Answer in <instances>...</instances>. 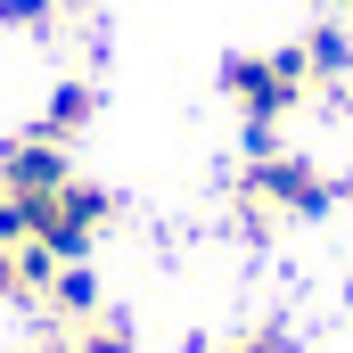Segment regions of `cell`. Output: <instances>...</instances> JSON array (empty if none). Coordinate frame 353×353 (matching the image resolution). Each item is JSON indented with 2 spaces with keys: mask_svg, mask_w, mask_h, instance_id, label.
<instances>
[{
  "mask_svg": "<svg viewBox=\"0 0 353 353\" xmlns=\"http://www.w3.org/2000/svg\"><path fill=\"white\" fill-rule=\"evenodd\" d=\"M329 205H337V181L321 173L312 157L255 148L247 173H239V214H247V230H271V222H321Z\"/></svg>",
  "mask_w": 353,
  "mask_h": 353,
  "instance_id": "6da1fadb",
  "label": "cell"
},
{
  "mask_svg": "<svg viewBox=\"0 0 353 353\" xmlns=\"http://www.w3.org/2000/svg\"><path fill=\"white\" fill-rule=\"evenodd\" d=\"M222 90H230V107L247 115L255 148H271V123H288V115L312 99V66H304L296 41H279V50H239V58H222Z\"/></svg>",
  "mask_w": 353,
  "mask_h": 353,
  "instance_id": "7a4b0ae2",
  "label": "cell"
},
{
  "mask_svg": "<svg viewBox=\"0 0 353 353\" xmlns=\"http://www.w3.org/2000/svg\"><path fill=\"white\" fill-rule=\"evenodd\" d=\"M33 205V239L25 247H41V255H58V263H83L90 255V239L115 222V197L99 189V181H66V189H50V197H25Z\"/></svg>",
  "mask_w": 353,
  "mask_h": 353,
  "instance_id": "3957f363",
  "label": "cell"
},
{
  "mask_svg": "<svg viewBox=\"0 0 353 353\" xmlns=\"http://www.w3.org/2000/svg\"><path fill=\"white\" fill-rule=\"evenodd\" d=\"M66 181H74L66 140L25 132V140H8V148H0V189H8V197H50V189H66Z\"/></svg>",
  "mask_w": 353,
  "mask_h": 353,
  "instance_id": "277c9868",
  "label": "cell"
},
{
  "mask_svg": "<svg viewBox=\"0 0 353 353\" xmlns=\"http://www.w3.org/2000/svg\"><path fill=\"white\" fill-rule=\"evenodd\" d=\"M90 115H99V90H90V83H58L33 132H41V140H66V148H74V132H90Z\"/></svg>",
  "mask_w": 353,
  "mask_h": 353,
  "instance_id": "5b68a950",
  "label": "cell"
},
{
  "mask_svg": "<svg viewBox=\"0 0 353 353\" xmlns=\"http://www.w3.org/2000/svg\"><path fill=\"white\" fill-rule=\"evenodd\" d=\"M41 304H50L66 329H83L90 312H99V279H90L83 263H58V271H50V288H41Z\"/></svg>",
  "mask_w": 353,
  "mask_h": 353,
  "instance_id": "8992f818",
  "label": "cell"
},
{
  "mask_svg": "<svg viewBox=\"0 0 353 353\" xmlns=\"http://www.w3.org/2000/svg\"><path fill=\"white\" fill-rule=\"evenodd\" d=\"M296 50H304L312 83H345V74H353V33H345V25H329V17H321V25H312Z\"/></svg>",
  "mask_w": 353,
  "mask_h": 353,
  "instance_id": "52a82bcc",
  "label": "cell"
},
{
  "mask_svg": "<svg viewBox=\"0 0 353 353\" xmlns=\"http://www.w3.org/2000/svg\"><path fill=\"white\" fill-rule=\"evenodd\" d=\"M74 353H140V337H132L123 312H90L83 329H74Z\"/></svg>",
  "mask_w": 353,
  "mask_h": 353,
  "instance_id": "ba28073f",
  "label": "cell"
},
{
  "mask_svg": "<svg viewBox=\"0 0 353 353\" xmlns=\"http://www.w3.org/2000/svg\"><path fill=\"white\" fill-rule=\"evenodd\" d=\"M214 353H296V337H288L279 321H247L239 337H222V345H214Z\"/></svg>",
  "mask_w": 353,
  "mask_h": 353,
  "instance_id": "9c48e42d",
  "label": "cell"
},
{
  "mask_svg": "<svg viewBox=\"0 0 353 353\" xmlns=\"http://www.w3.org/2000/svg\"><path fill=\"white\" fill-rule=\"evenodd\" d=\"M0 25L8 33H50L58 25V0H0Z\"/></svg>",
  "mask_w": 353,
  "mask_h": 353,
  "instance_id": "30bf717a",
  "label": "cell"
},
{
  "mask_svg": "<svg viewBox=\"0 0 353 353\" xmlns=\"http://www.w3.org/2000/svg\"><path fill=\"white\" fill-rule=\"evenodd\" d=\"M0 304H33V288H25V263H17V247H0Z\"/></svg>",
  "mask_w": 353,
  "mask_h": 353,
  "instance_id": "8fae6325",
  "label": "cell"
}]
</instances>
